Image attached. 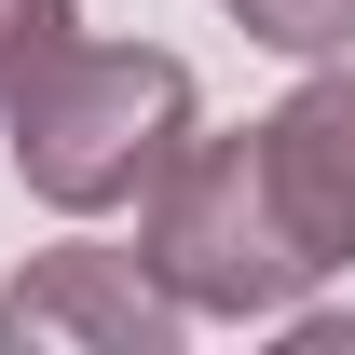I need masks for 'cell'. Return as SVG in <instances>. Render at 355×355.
<instances>
[{"mask_svg": "<svg viewBox=\"0 0 355 355\" xmlns=\"http://www.w3.org/2000/svg\"><path fill=\"white\" fill-rule=\"evenodd\" d=\"M232 28L273 55H342L355 42V0H232Z\"/></svg>", "mask_w": 355, "mask_h": 355, "instance_id": "5b68a950", "label": "cell"}, {"mask_svg": "<svg viewBox=\"0 0 355 355\" xmlns=\"http://www.w3.org/2000/svg\"><path fill=\"white\" fill-rule=\"evenodd\" d=\"M260 137V178H273V219L314 273H355V69H314Z\"/></svg>", "mask_w": 355, "mask_h": 355, "instance_id": "277c9868", "label": "cell"}, {"mask_svg": "<svg viewBox=\"0 0 355 355\" xmlns=\"http://www.w3.org/2000/svg\"><path fill=\"white\" fill-rule=\"evenodd\" d=\"M0 123H14V178L55 219H110L150 205V178L191 150V69L164 42H55Z\"/></svg>", "mask_w": 355, "mask_h": 355, "instance_id": "6da1fadb", "label": "cell"}, {"mask_svg": "<svg viewBox=\"0 0 355 355\" xmlns=\"http://www.w3.org/2000/svg\"><path fill=\"white\" fill-rule=\"evenodd\" d=\"M191 314H178V287L150 260H123V246H55V260H28L14 287H0V342H96V355H164Z\"/></svg>", "mask_w": 355, "mask_h": 355, "instance_id": "3957f363", "label": "cell"}, {"mask_svg": "<svg viewBox=\"0 0 355 355\" xmlns=\"http://www.w3.org/2000/svg\"><path fill=\"white\" fill-rule=\"evenodd\" d=\"M55 42H83V0H0V110H14V83H28Z\"/></svg>", "mask_w": 355, "mask_h": 355, "instance_id": "8992f818", "label": "cell"}, {"mask_svg": "<svg viewBox=\"0 0 355 355\" xmlns=\"http://www.w3.org/2000/svg\"><path fill=\"white\" fill-rule=\"evenodd\" d=\"M137 260L178 287V314H301L314 260L287 246L273 219V178H260V137H191L164 178H150V246Z\"/></svg>", "mask_w": 355, "mask_h": 355, "instance_id": "7a4b0ae2", "label": "cell"}]
</instances>
